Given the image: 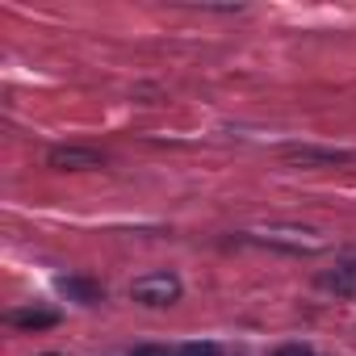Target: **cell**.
<instances>
[{"instance_id": "cell-7", "label": "cell", "mask_w": 356, "mask_h": 356, "mask_svg": "<svg viewBox=\"0 0 356 356\" xmlns=\"http://www.w3.org/2000/svg\"><path fill=\"white\" fill-rule=\"evenodd\" d=\"M277 356H310V352H306V348H281Z\"/></svg>"}, {"instance_id": "cell-5", "label": "cell", "mask_w": 356, "mask_h": 356, "mask_svg": "<svg viewBox=\"0 0 356 356\" xmlns=\"http://www.w3.org/2000/svg\"><path fill=\"white\" fill-rule=\"evenodd\" d=\"M181 356H218V348H214V343H185Z\"/></svg>"}, {"instance_id": "cell-6", "label": "cell", "mask_w": 356, "mask_h": 356, "mask_svg": "<svg viewBox=\"0 0 356 356\" xmlns=\"http://www.w3.org/2000/svg\"><path fill=\"white\" fill-rule=\"evenodd\" d=\"M134 356H168V352H163V348H138Z\"/></svg>"}, {"instance_id": "cell-3", "label": "cell", "mask_w": 356, "mask_h": 356, "mask_svg": "<svg viewBox=\"0 0 356 356\" xmlns=\"http://www.w3.org/2000/svg\"><path fill=\"white\" fill-rule=\"evenodd\" d=\"M323 289H335V293H352L356 289V273L352 268H335L323 277Z\"/></svg>"}, {"instance_id": "cell-1", "label": "cell", "mask_w": 356, "mask_h": 356, "mask_svg": "<svg viewBox=\"0 0 356 356\" xmlns=\"http://www.w3.org/2000/svg\"><path fill=\"white\" fill-rule=\"evenodd\" d=\"M130 298L143 302V306H172L176 298H181V277L172 273H147L130 285Z\"/></svg>"}, {"instance_id": "cell-2", "label": "cell", "mask_w": 356, "mask_h": 356, "mask_svg": "<svg viewBox=\"0 0 356 356\" xmlns=\"http://www.w3.org/2000/svg\"><path fill=\"white\" fill-rule=\"evenodd\" d=\"M47 159H51V168H59V172H84V168H101V151H92V147H55Z\"/></svg>"}, {"instance_id": "cell-4", "label": "cell", "mask_w": 356, "mask_h": 356, "mask_svg": "<svg viewBox=\"0 0 356 356\" xmlns=\"http://www.w3.org/2000/svg\"><path fill=\"white\" fill-rule=\"evenodd\" d=\"M13 323H17V327H51L55 314H34V310H26V314H13Z\"/></svg>"}]
</instances>
